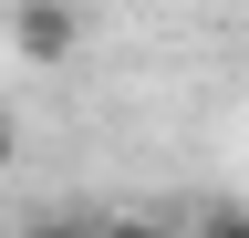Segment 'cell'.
Returning a JSON list of instances; mask_svg holds the SVG:
<instances>
[{
	"label": "cell",
	"mask_w": 249,
	"mask_h": 238,
	"mask_svg": "<svg viewBox=\"0 0 249 238\" xmlns=\"http://www.w3.org/2000/svg\"><path fill=\"white\" fill-rule=\"evenodd\" d=\"M197 238H249V207H239V197H208V207H197Z\"/></svg>",
	"instance_id": "3957f363"
},
{
	"label": "cell",
	"mask_w": 249,
	"mask_h": 238,
	"mask_svg": "<svg viewBox=\"0 0 249 238\" xmlns=\"http://www.w3.org/2000/svg\"><path fill=\"white\" fill-rule=\"evenodd\" d=\"M21 238H104L93 207H42V218H21Z\"/></svg>",
	"instance_id": "7a4b0ae2"
},
{
	"label": "cell",
	"mask_w": 249,
	"mask_h": 238,
	"mask_svg": "<svg viewBox=\"0 0 249 238\" xmlns=\"http://www.w3.org/2000/svg\"><path fill=\"white\" fill-rule=\"evenodd\" d=\"M104 238H166L156 218H104Z\"/></svg>",
	"instance_id": "277c9868"
},
{
	"label": "cell",
	"mask_w": 249,
	"mask_h": 238,
	"mask_svg": "<svg viewBox=\"0 0 249 238\" xmlns=\"http://www.w3.org/2000/svg\"><path fill=\"white\" fill-rule=\"evenodd\" d=\"M11 42H21V63H73V52H83V11H73V0H21V11H11Z\"/></svg>",
	"instance_id": "6da1fadb"
},
{
	"label": "cell",
	"mask_w": 249,
	"mask_h": 238,
	"mask_svg": "<svg viewBox=\"0 0 249 238\" xmlns=\"http://www.w3.org/2000/svg\"><path fill=\"white\" fill-rule=\"evenodd\" d=\"M11 156H21V145H11V114H0V166H11Z\"/></svg>",
	"instance_id": "5b68a950"
}]
</instances>
